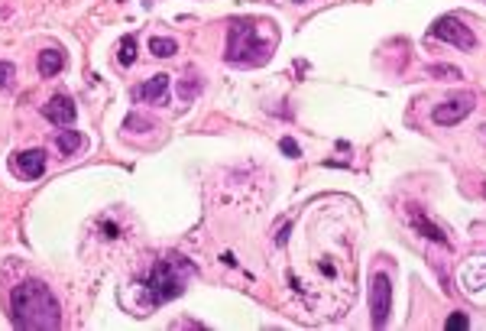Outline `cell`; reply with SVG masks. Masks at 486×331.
<instances>
[{"instance_id": "1", "label": "cell", "mask_w": 486, "mask_h": 331, "mask_svg": "<svg viewBox=\"0 0 486 331\" xmlns=\"http://www.w3.org/2000/svg\"><path fill=\"white\" fill-rule=\"evenodd\" d=\"M10 322L23 331H55L62 328V306L46 283L26 280L10 292Z\"/></svg>"}, {"instance_id": "2", "label": "cell", "mask_w": 486, "mask_h": 331, "mask_svg": "<svg viewBox=\"0 0 486 331\" xmlns=\"http://www.w3.org/2000/svg\"><path fill=\"white\" fill-rule=\"evenodd\" d=\"M279 43L276 23L266 20H230L227 26V62L230 65H263Z\"/></svg>"}, {"instance_id": "3", "label": "cell", "mask_w": 486, "mask_h": 331, "mask_svg": "<svg viewBox=\"0 0 486 331\" xmlns=\"http://www.w3.org/2000/svg\"><path fill=\"white\" fill-rule=\"evenodd\" d=\"M188 273H192V266L185 264L182 257H162L159 264L150 270V276L143 283H136V289L146 296L143 299V309H156L162 302H172L176 296H182Z\"/></svg>"}, {"instance_id": "4", "label": "cell", "mask_w": 486, "mask_h": 331, "mask_svg": "<svg viewBox=\"0 0 486 331\" xmlns=\"http://www.w3.org/2000/svg\"><path fill=\"white\" fill-rule=\"evenodd\" d=\"M393 312V283L386 273H373L369 276V322L373 328H386Z\"/></svg>"}, {"instance_id": "5", "label": "cell", "mask_w": 486, "mask_h": 331, "mask_svg": "<svg viewBox=\"0 0 486 331\" xmlns=\"http://www.w3.org/2000/svg\"><path fill=\"white\" fill-rule=\"evenodd\" d=\"M431 36H438L441 43H451L464 52H473L477 49V36L470 26H464L457 17H438L435 26H431Z\"/></svg>"}, {"instance_id": "6", "label": "cell", "mask_w": 486, "mask_h": 331, "mask_svg": "<svg viewBox=\"0 0 486 331\" xmlns=\"http://www.w3.org/2000/svg\"><path fill=\"white\" fill-rule=\"evenodd\" d=\"M473 108H477V98H473V94H457V98H451V101L438 104L431 117H435L438 127H454V124H461Z\"/></svg>"}, {"instance_id": "7", "label": "cell", "mask_w": 486, "mask_h": 331, "mask_svg": "<svg viewBox=\"0 0 486 331\" xmlns=\"http://www.w3.org/2000/svg\"><path fill=\"white\" fill-rule=\"evenodd\" d=\"M42 114H46V117H49L55 127H72V124H75V114H78V110H75V101H72L68 94H55V98H52V101L42 108Z\"/></svg>"}, {"instance_id": "8", "label": "cell", "mask_w": 486, "mask_h": 331, "mask_svg": "<svg viewBox=\"0 0 486 331\" xmlns=\"http://www.w3.org/2000/svg\"><path fill=\"white\" fill-rule=\"evenodd\" d=\"M17 172L23 179H39L42 172H46V153H42L39 146L36 150H23V153H17Z\"/></svg>"}, {"instance_id": "9", "label": "cell", "mask_w": 486, "mask_h": 331, "mask_svg": "<svg viewBox=\"0 0 486 331\" xmlns=\"http://www.w3.org/2000/svg\"><path fill=\"white\" fill-rule=\"evenodd\" d=\"M133 94L140 98V101L166 104V98H169V75H152L150 82H143V85L136 88Z\"/></svg>"}, {"instance_id": "10", "label": "cell", "mask_w": 486, "mask_h": 331, "mask_svg": "<svg viewBox=\"0 0 486 331\" xmlns=\"http://www.w3.org/2000/svg\"><path fill=\"white\" fill-rule=\"evenodd\" d=\"M62 65H65V52H59V49L39 52V75L42 78H52L55 72H62Z\"/></svg>"}, {"instance_id": "11", "label": "cell", "mask_w": 486, "mask_h": 331, "mask_svg": "<svg viewBox=\"0 0 486 331\" xmlns=\"http://www.w3.org/2000/svg\"><path fill=\"white\" fill-rule=\"evenodd\" d=\"M412 221H415V228L421 231V238H428V240H435V244H445L447 247V238L441 234V228H435L431 221H425L419 212H412Z\"/></svg>"}, {"instance_id": "12", "label": "cell", "mask_w": 486, "mask_h": 331, "mask_svg": "<svg viewBox=\"0 0 486 331\" xmlns=\"http://www.w3.org/2000/svg\"><path fill=\"white\" fill-rule=\"evenodd\" d=\"M55 146H59L62 156H72L81 146V134H75V130H62L59 136H55Z\"/></svg>"}, {"instance_id": "13", "label": "cell", "mask_w": 486, "mask_h": 331, "mask_svg": "<svg viewBox=\"0 0 486 331\" xmlns=\"http://www.w3.org/2000/svg\"><path fill=\"white\" fill-rule=\"evenodd\" d=\"M150 49H152V56L169 59V56H176L178 43H176V39H166V36H152V39H150Z\"/></svg>"}, {"instance_id": "14", "label": "cell", "mask_w": 486, "mask_h": 331, "mask_svg": "<svg viewBox=\"0 0 486 331\" xmlns=\"http://www.w3.org/2000/svg\"><path fill=\"white\" fill-rule=\"evenodd\" d=\"M117 59H120V65H133V62H136V39H133V36H124V39H120Z\"/></svg>"}, {"instance_id": "15", "label": "cell", "mask_w": 486, "mask_h": 331, "mask_svg": "<svg viewBox=\"0 0 486 331\" xmlns=\"http://www.w3.org/2000/svg\"><path fill=\"white\" fill-rule=\"evenodd\" d=\"M445 328H447V331H467V328H470V318H467L464 312H454V315H447Z\"/></svg>"}, {"instance_id": "16", "label": "cell", "mask_w": 486, "mask_h": 331, "mask_svg": "<svg viewBox=\"0 0 486 331\" xmlns=\"http://www.w3.org/2000/svg\"><path fill=\"white\" fill-rule=\"evenodd\" d=\"M13 75H17L13 62H0V88H10V85H13Z\"/></svg>"}, {"instance_id": "17", "label": "cell", "mask_w": 486, "mask_h": 331, "mask_svg": "<svg viewBox=\"0 0 486 331\" xmlns=\"http://www.w3.org/2000/svg\"><path fill=\"white\" fill-rule=\"evenodd\" d=\"M428 72L431 75H441V78H461V68H454V65H431Z\"/></svg>"}, {"instance_id": "18", "label": "cell", "mask_w": 486, "mask_h": 331, "mask_svg": "<svg viewBox=\"0 0 486 331\" xmlns=\"http://www.w3.org/2000/svg\"><path fill=\"white\" fill-rule=\"evenodd\" d=\"M279 146H282V153H285V156H298V153H302V150H298V143H295V140H289V136H285V140H282Z\"/></svg>"}, {"instance_id": "19", "label": "cell", "mask_w": 486, "mask_h": 331, "mask_svg": "<svg viewBox=\"0 0 486 331\" xmlns=\"http://www.w3.org/2000/svg\"><path fill=\"white\" fill-rule=\"evenodd\" d=\"M198 88H202L198 82H185V85H182V98H192V94H198Z\"/></svg>"}]
</instances>
